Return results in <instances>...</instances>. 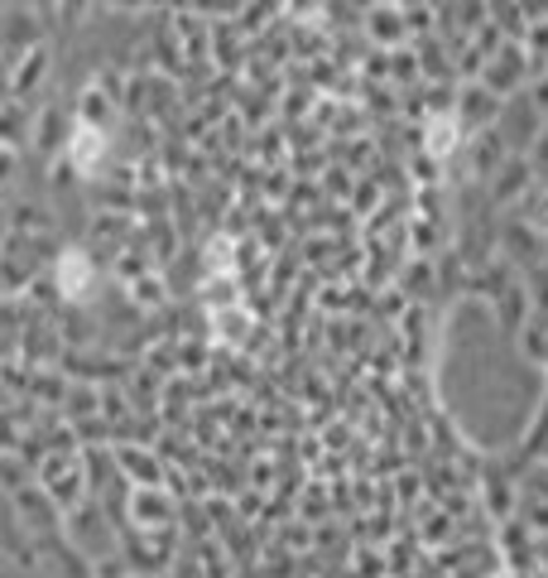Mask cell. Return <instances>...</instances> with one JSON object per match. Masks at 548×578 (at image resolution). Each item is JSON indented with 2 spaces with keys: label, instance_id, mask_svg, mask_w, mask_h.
<instances>
[{
  "label": "cell",
  "instance_id": "6da1fadb",
  "mask_svg": "<svg viewBox=\"0 0 548 578\" xmlns=\"http://www.w3.org/2000/svg\"><path fill=\"white\" fill-rule=\"evenodd\" d=\"M53 275H59L63 299H73V304H87V299H92V289H97V271H92V261H87V251L68 247V251L59 255V265H53Z\"/></svg>",
  "mask_w": 548,
  "mask_h": 578
},
{
  "label": "cell",
  "instance_id": "7a4b0ae2",
  "mask_svg": "<svg viewBox=\"0 0 548 578\" xmlns=\"http://www.w3.org/2000/svg\"><path fill=\"white\" fill-rule=\"evenodd\" d=\"M68 154H73V164H77L82 174H97V169L106 164V154H111L106 130L92 126V121H77V126H73V140H68Z\"/></svg>",
  "mask_w": 548,
  "mask_h": 578
},
{
  "label": "cell",
  "instance_id": "3957f363",
  "mask_svg": "<svg viewBox=\"0 0 548 578\" xmlns=\"http://www.w3.org/2000/svg\"><path fill=\"white\" fill-rule=\"evenodd\" d=\"M453 144H457V116H433V126H429V154L433 160H447L453 154Z\"/></svg>",
  "mask_w": 548,
  "mask_h": 578
}]
</instances>
